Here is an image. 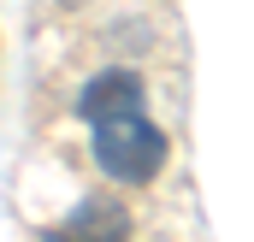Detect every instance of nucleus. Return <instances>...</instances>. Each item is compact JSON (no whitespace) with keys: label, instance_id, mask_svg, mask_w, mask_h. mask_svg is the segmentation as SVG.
<instances>
[{"label":"nucleus","instance_id":"obj_1","mask_svg":"<svg viewBox=\"0 0 254 242\" xmlns=\"http://www.w3.org/2000/svg\"><path fill=\"white\" fill-rule=\"evenodd\" d=\"M166 130L148 124L142 113H125V119H101L95 124V160L113 183H148L160 178L166 166Z\"/></svg>","mask_w":254,"mask_h":242},{"label":"nucleus","instance_id":"obj_2","mask_svg":"<svg viewBox=\"0 0 254 242\" xmlns=\"http://www.w3.org/2000/svg\"><path fill=\"white\" fill-rule=\"evenodd\" d=\"M83 119H125V113H142V77L136 71H101V77H89V89H83Z\"/></svg>","mask_w":254,"mask_h":242},{"label":"nucleus","instance_id":"obj_3","mask_svg":"<svg viewBox=\"0 0 254 242\" xmlns=\"http://www.w3.org/2000/svg\"><path fill=\"white\" fill-rule=\"evenodd\" d=\"M65 231H107V237H125V213H119V207H83Z\"/></svg>","mask_w":254,"mask_h":242}]
</instances>
